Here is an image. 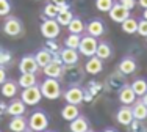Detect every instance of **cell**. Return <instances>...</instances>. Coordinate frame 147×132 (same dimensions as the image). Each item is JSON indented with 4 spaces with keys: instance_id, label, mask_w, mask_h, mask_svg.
I'll list each match as a JSON object with an SVG mask.
<instances>
[{
    "instance_id": "obj_1",
    "label": "cell",
    "mask_w": 147,
    "mask_h": 132,
    "mask_svg": "<svg viewBox=\"0 0 147 132\" xmlns=\"http://www.w3.org/2000/svg\"><path fill=\"white\" fill-rule=\"evenodd\" d=\"M39 88H41V93H42V98H45V99L55 101L63 96V86L59 83V79L45 77L39 83Z\"/></svg>"
},
{
    "instance_id": "obj_2",
    "label": "cell",
    "mask_w": 147,
    "mask_h": 132,
    "mask_svg": "<svg viewBox=\"0 0 147 132\" xmlns=\"http://www.w3.org/2000/svg\"><path fill=\"white\" fill-rule=\"evenodd\" d=\"M2 32L5 33L6 36L19 38L20 35H24V32H25L24 22L17 16L8 14V16H5V20H3V24H2Z\"/></svg>"
},
{
    "instance_id": "obj_3",
    "label": "cell",
    "mask_w": 147,
    "mask_h": 132,
    "mask_svg": "<svg viewBox=\"0 0 147 132\" xmlns=\"http://www.w3.org/2000/svg\"><path fill=\"white\" fill-rule=\"evenodd\" d=\"M49 123L50 118L45 113V110L42 109H36L34 112H31V115L28 116V127L36 132H44L49 129Z\"/></svg>"
},
{
    "instance_id": "obj_4",
    "label": "cell",
    "mask_w": 147,
    "mask_h": 132,
    "mask_svg": "<svg viewBox=\"0 0 147 132\" xmlns=\"http://www.w3.org/2000/svg\"><path fill=\"white\" fill-rule=\"evenodd\" d=\"M39 32L45 39H57L59 32H61V25L58 24L57 19L42 17V22L39 25Z\"/></svg>"
},
{
    "instance_id": "obj_5",
    "label": "cell",
    "mask_w": 147,
    "mask_h": 132,
    "mask_svg": "<svg viewBox=\"0 0 147 132\" xmlns=\"http://www.w3.org/2000/svg\"><path fill=\"white\" fill-rule=\"evenodd\" d=\"M97 44H99V38L91 36V35H88V33L82 35V39H80V44H78L80 55H83V57H86V58L96 55Z\"/></svg>"
},
{
    "instance_id": "obj_6",
    "label": "cell",
    "mask_w": 147,
    "mask_h": 132,
    "mask_svg": "<svg viewBox=\"0 0 147 132\" xmlns=\"http://www.w3.org/2000/svg\"><path fill=\"white\" fill-rule=\"evenodd\" d=\"M20 99L24 101L27 107H33V105H38L42 99V93H41V88L39 85H33V86H28V88H22L20 91Z\"/></svg>"
},
{
    "instance_id": "obj_7",
    "label": "cell",
    "mask_w": 147,
    "mask_h": 132,
    "mask_svg": "<svg viewBox=\"0 0 147 132\" xmlns=\"http://www.w3.org/2000/svg\"><path fill=\"white\" fill-rule=\"evenodd\" d=\"M63 99L67 104L80 105L85 101V90L80 85H69L66 90H63Z\"/></svg>"
},
{
    "instance_id": "obj_8",
    "label": "cell",
    "mask_w": 147,
    "mask_h": 132,
    "mask_svg": "<svg viewBox=\"0 0 147 132\" xmlns=\"http://www.w3.org/2000/svg\"><path fill=\"white\" fill-rule=\"evenodd\" d=\"M83 71H85V69L80 68L78 63L69 65V66H66L64 71H63V77L69 82V85H78V82L83 79Z\"/></svg>"
},
{
    "instance_id": "obj_9",
    "label": "cell",
    "mask_w": 147,
    "mask_h": 132,
    "mask_svg": "<svg viewBox=\"0 0 147 132\" xmlns=\"http://www.w3.org/2000/svg\"><path fill=\"white\" fill-rule=\"evenodd\" d=\"M85 32L88 35H91V36L100 38L105 35V32H107V25H105V22L100 17H92V19H89L88 22H86Z\"/></svg>"
},
{
    "instance_id": "obj_10",
    "label": "cell",
    "mask_w": 147,
    "mask_h": 132,
    "mask_svg": "<svg viewBox=\"0 0 147 132\" xmlns=\"http://www.w3.org/2000/svg\"><path fill=\"white\" fill-rule=\"evenodd\" d=\"M117 71H121L122 74H125V76L133 74V72L138 71V60H136L135 57H131V55H125V57L119 61Z\"/></svg>"
},
{
    "instance_id": "obj_11",
    "label": "cell",
    "mask_w": 147,
    "mask_h": 132,
    "mask_svg": "<svg viewBox=\"0 0 147 132\" xmlns=\"http://www.w3.org/2000/svg\"><path fill=\"white\" fill-rule=\"evenodd\" d=\"M130 13H131V11H128V10H127V8H124V6H122L119 2H116L113 6H111L110 11H108V14H110V19L113 20V22L122 24L128 16H131Z\"/></svg>"
},
{
    "instance_id": "obj_12",
    "label": "cell",
    "mask_w": 147,
    "mask_h": 132,
    "mask_svg": "<svg viewBox=\"0 0 147 132\" xmlns=\"http://www.w3.org/2000/svg\"><path fill=\"white\" fill-rule=\"evenodd\" d=\"M116 121L119 124H122V126H130L131 121L135 120V116H133V112H131V105H122L116 110Z\"/></svg>"
},
{
    "instance_id": "obj_13",
    "label": "cell",
    "mask_w": 147,
    "mask_h": 132,
    "mask_svg": "<svg viewBox=\"0 0 147 132\" xmlns=\"http://www.w3.org/2000/svg\"><path fill=\"white\" fill-rule=\"evenodd\" d=\"M39 65L36 61V57L33 54H27L19 61V71L20 72H38Z\"/></svg>"
},
{
    "instance_id": "obj_14",
    "label": "cell",
    "mask_w": 147,
    "mask_h": 132,
    "mask_svg": "<svg viewBox=\"0 0 147 132\" xmlns=\"http://www.w3.org/2000/svg\"><path fill=\"white\" fill-rule=\"evenodd\" d=\"M103 71V60L99 58L97 55H92V57H88L85 63V72H88L91 76H97Z\"/></svg>"
},
{
    "instance_id": "obj_15",
    "label": "cell",
    "mask_w": 147,
    "mask_h": 132,
    "mask_svg": "<svg viewBox=\"0 0 147 132\" xmlns=\"http://www.w3.org/2000/svg\"><path fill=\"white\" fill-rule=\"evenodd\" d=\"M117 99H119V102H121L122 105H131V104L138 99V96L135 95V91L131 90V86L125 83V85L117 91Z\"/></svg>"
},
{
    "instance_id": "obj_16",
    "label": "cell",
    "mask_w": 147,
    "mask_h": 132,
    "mask_svg": "<svg viewBox=\"0 0 147 132\" xmlns=\"http://www.w3.org/2000/svg\"><path fill=\"white\" fill-rule=\"evenodd\" d=\"M17 91H19V83H17V80H14V79H6V80L0 85V93H2L3 98L11 99L17 95Z\"/></svg>"
},
{
    "instance_id": "obj_17",
    "label": "cell",
    "mask_w": 147,
    "mask_h": 132,
    "mask_svg": "<svg viewBox=\"0 0 147 132\" xmlns=\"http://www.w3.org/2000/svg\"><path fill=\"white\" fill-rule=\"evenodd\" d=\"M63 71H64V65L57 63V61H50L47 66L42 68V74L45 77H53V79H61Z\"/></svg>"
},
{
    "instance_id": "obj_18",
    "label": "cell",
    "mask_w": 147,
    "mask_h": 132,
    "mask_svg": "<svg viewBox=\"0 0 147 132\" xmlns=\"http://www.w3.org/2000/svg\"><path fill=\"white\" fill-rule=\"evenodd\" d=\"M27 112V105L24 104L22 99H13L9 101V104L6 105V113L11 116H19V115H25Z\"/></svg>"
},
{
    "instance_id": "obj_19",
    "label": "cell",
    "mask_w": 147,
    "mask_h": 132,
    "mask_svg": "<svg viewBox=\"0 0 147 132\" xmlns=\"http://www.w3.org/2000/svg\"><path fill=\"white\" fill-rule=\"evenodd\" d=\"M59 55H61V60L64 66L69 65H77L80 60V52L77 49H69V47H64L63 50H59Z\"/></svg>"
},
{
    "instance_id": "obj_20",
    "label": "cell",
    "mask_w": 147,
    "mask_h": 132,
    "mask_svg": "<svg viewBox=\"0 0 147 132\" xmlns=\"http://www.w3.org/2000/svg\"><path fill=\"white\" fill-rule=\"evenodd\" d=\"M107 85L111 91H119L122 86L125 85V74H122L121 71H116L108 77L107 80Z\"/></svg>"
},
{
    "instance_id": "obj_21",
    "label": "cell",
    "mask_w": 147,
    "mask_h": 132,
    "mask_svg": "<svg viewBox=\"0 0 147 132\" xmlns=\"http://www.w3.org/2000/svg\"><path fill=\"white\" fill-rule=\"evenodd\" d=\"M89 126H91L89 120L80 113L75 120H72L69 123V131L71 132H86V131H89Z\"/></svg>"
},
{
    "instance_id": "obj_22",
    "label": "cell",
    "mask_w": 147,
    "mask_h": 132,
    "mask_svg": "<svg viewBox=\"0 0 147 132\" xmlns=\"http://www.w3.org/2000/svg\"><path fill=\"white\" fill-rule=\"evenodd\" d=\"M8 127L11 132H24L28 129V120L25 118V115L11 116V121L8 123Z\"/></svg>"
},
{
    "instance_id": "obj_23",
    "label": "cell",
    "mask_w": 147,
    "mask_h": 132,
    "mask_svg": "<svg viewBox=\"0 0 147 132\" xmlns=\"http://www.w3.org/2000/svg\"><path fill=\"white\" fill-rule=\"evenodd\" d=\"M131 112H133L135 120H138V121H146L147 120V105L141 101V98L136 99L135 102L131 104Z\"/></svg>"
},
{
    "instance_id": "obj_24",
    "label": "cell",
    "mask_w": 147,
    "mask_h": 132,
    "mask_svg": "<svg viewBox=\"0 0 147 132\" xmlns=\"http://www.w3.org/2000/svg\"><path fill=\"white\" fill-rule=\"evenodd\" d=\"M78 115H80L78 105H75V104H67V102L63 105V109H61V118H63L64 121L71 123V121L75 120Z\"/></svg>"
},
{
    "instance_id": "obj_25",
    "label": "cell",
    "mask_w": 147,
    "mask_h": 132,
    "mask_svg": "<svg viewBox=\"0 0 147 132\" xmlns=\"http://www.w3.org/2000/svg\"><path fill=\"white\" fill-rule=\"evenodd\" d=\"M96 55L102 60H108V58L113 57V46H111L108 41H99L97 44V50H96Z\"/></svg>"
},
{
    "instance_id": "obj_26",
    "label": "cell",
    "mask_w": 147,
    "mask_h": 132,
    "mask_svg": "<svg viewBox=\"0 0 147 132\" xmlns=\"http://www.w3.org/2000/svg\"><path fill=\"white\" fill-rule=\"evenodd\" d=\"M17 83H19L20 88H28V86L36 85L38 83L36 72H20L19 79H17Z\"/></svg>"
},
{
    "instance_id": "obj_27",
    "label": "cell",
    "mask_w": 147,
    "mask_h": 132,
    "mask_svg": "<svg viewBox=\"0 0 147 132\" xmlns=\"http://www.w3.org/2000/svg\"><path fill=\"white\" fill-rule=\"evenodd\" d=\"M130 86H131L133 91H135V95L138 96V98H141V96H144L146 91H147V79L139 76V77L133 79Z\"/></svg>"
},
{
    "instance_id": "obj_28",
    "label": "cell",
    "mask_w": 147,
    "mask_h": 132,
    "mask_svg": "<svg viewBox=\"0 0 147 132\" xmlns=\"http://www.w3.org/2000/svg\"><path fill=\"white\" fill-rule=\"evenodd\" d=\"M34 57H36V61H38V65H39L41 69H42L44 66H47L52 60H53V54H52L49 49H45V47L38 50L36 54H34Z\"/></svg>"
},
{
    "instance_id": "obj_29",
    "label": "cell",
    "mask_w": 147,
    "mask_h": 132,
    "mask_svg": "<svg viewBox=\"0 0 147 132\" xmlns=\"http://www.w3.org/2000/svg\"><path fill=\"white\" fill-rule=\"evenodd\" d=\"M85 29H86V24L83 22L82 17H78V16H74L72 20L67 25L69 33H77V35H83L85 33Z\"/></svg>"
},
{
    "instance_id": "obj_30",
    "label": "cell",
    "mask_w": 147,
    "mask_h": 132,
    "mask_svg": "<svg viewBox=\"0 0 147 132\" xmlns=\"http://www.w3.org/2000/svg\"><path fill=\"white\" fill-rule=\"evenodd\" d=\"M121 29H122V32L127 33V35H135L138 32V20H136L135 17L128 16L127 19L121 24Z\"/></svg>"
},
{
    "instance_id": "obj_31",
    "label": "cell",
    "mask_w": 147,
    "mask_h": 132,
    "mask_svg": "<svg viewBox=\"0 0 147 132\" xmlns=\"http://www.w3.org/2000/svg\"><path fill=\"white\" fill-rule=\"evenodd\" d=\"M59 10H58V5L55 2H49L44 5L42 8V17H49V19H57Z\"/></svg>"
},
{
    "instance_id": "obj_32",
    "label": "cell",
    "mask_w": 147,
    "mask_h": 132,
    "mask_svg": "<svg viewBox=\"0 0 147 132\" xmlns=\"http://www.w3.org/2000/svg\"><path fill=\"white\" fill-rule=\"evenodd\" d=\"M72 17H74V13L71 11V8L59 10V13H58V16H57V20H58V24L61 27H67L69 22L72 20Z\"/></svg>"
},
{
    "instance_id": "obj_33",
    "label": "cell",
    "mask_w": 147,
    "mask_h": 132,
    "mask_svg": "<svg viewBox=\"0 0 147 132\" xmlns=\"http://www.w3.org/2000/svg\"><path fill=\"white\" fill-rule=\"evenodd\" d=\"M80 39H82V35L69 33L67 36L64 38V47H69V49H77V50H78Z\"/></svg>"
},
{
    "instance_id": "obj_34",
    "label": "cell",
    "mask_w": 147,
    "mask_h": 132,
    "mask_svg": "<svg viewBox=\"0 0 147 132\" xmlns=\"http://www.w3.org/2000/svg\"><path fill=\"white\" fill-rule=\"evenodd\" d=\"M114 3H116V0H96V8L102 13H108Z\"/></svg>"
},
{
    "instance_id": "obj_35",
    "label": "cell",
    "mask_w": 147,
    "mask_h": 132,
    "mask_svg": "<svg viewBox=\"0 0 147 132\" xmlns=\"http://www.w3.org/2000/svg\"><path fill=\"white\" fill-rule=\"evenodd\" d=\"M11 60H13V55H11V52L9 50H6L5 47H0V66H8L9 63H11Z\"/></svg>"
},
{
    "instance_id": "obj_36",
    "label": "cell",
    "mask_w": 147,
    "mask_h": 132,
    "mask_svg": "<svg viewBox=\"0 0 147 132\" xmlns=\"http://www.w3.org/2000/svg\"><path fill=\"white\" fill-rule=\"evenodd\" d=\"M11 10H13L11 0H0V16L2 17L8 16L11 13Z\"/></svg>"
},
{
    "instance_id": "obj_37",
    "label": "cell",
    "mask_w": 147,
    "mask_h": 132,
    "mask_svg": "<svg viewBox=\"0 0 147 132\" xmlns=\"http://www.w3.org/2000/svg\"><path fill=\"white\" fill-rule=\"evenodd\" d=\"M139 35V36H147V19H144V17H141V19L138 20V32H136Z\"/></svg>"
},
{
    "instance_id": "obj_38",
    "label": "cell",
    "mask_w": 147,
    "mask_h": 132,
    "mask_svg": "<svg viewBox=\"0 0 147 132\" xmlns=\"http://www.w3.org/2000/svg\"><path fill=\"white\" fill-rule=\"evenodd\" d=\"M119 3H121L124 8H127L128 11L135 10V6H136V0H119Z\"/></svg>"
},
{
    "instance_id": "obj_39",
    "label": "cell",
    "mask_w": 147,
    "mask_h": 132,
    "mask_svg": "<svg viewBox=\"0 0 147 132\" xmlns=\"http://www.w3.org/2000/svg\"><path fill=\"white\" fill-rule=\"evenodd\" d=\"M8 79V74H6V69L3 68V66H0V85H2L3 82Z\"/></svg>"
},
{
    "instance_id": "obj_40",
    "label": "cell",
    "mask_w": 147,
    "mask_h": 132,
    "mask_svg": "<svg viewBox=\"0 0 147 132\" xmlns=\"http://www.w3.org/2000/svg\"><path fill=\"white\" fill-rule=\"evenodd\" d=\"M138 5L141 6L142 10H146L147 8V0H138Z\"/></svg>"
},
{
    "instance_id": "obj_41",
    "label": "cell",
    "mask_w": 147,
    "mask_h": 132,
    "mask_svg": "<svg viewBox=\"0 0 147 132\" xmlns=\"http://www.w3.org/2000/svg\"><path fill=\"white\" fill-rule=\"evenodd\" d=\"M102 132H119V131L116 129V127H105Z\"/></svg>"
},
{
    "instance_id": "obj_42",
    "label": "cell",
    "mask_w": 147,
    "mask_h": 132,
    "mask_svg": "<svg viewBox=\"0 0 147 132\" xmlns=\"http://www.w3.org/2000/svg\"><path fill=\"white\" fill-rule=\"evenodd\" d=\"M3 112H6V105L0 102V116H2V113H3Z\"/></svg>"
},
{
    "instance_id": "obj_43",
    "label": "cell",
    "mask_w": 147,
    "mask_h": 132,
    "mask_svg": "<svg viewBox=\"0 0 147 132\" xmlns=\"http://www.w3.org/2000/svg\"><path fill=\"white\" fill-rule=\"evenodd\" d=\"M141 101H142V102H144L146 105H147V91H146V95H144V96H141Z\"/></svg>"
},
{
    "instance_id": "obj_44",
    "label": "cell",
    "mask_w": 147,
    "mask_h": 132,
    "mask_svg": "<svg viewBox=\"0 0 147 132\" xmlns=\"http://www.w3.org/2000/svg\"><path fill=\"white\" fill-rule=\"evenodd\" d=\"M142 17H144V19H147V8L144 10V11H142Z\"/></svg>"
},
{
    "instance_id": "obj_45",
    "label": "cell",
    "mask_w": 147,
    "mask_h": 132,
    "mask_svg": "<svg viewBox=\"0 0 147 132\" xmlns=\"http://www.w3.org/2000/svg\"><path fill=\"white\" fill-rule=\"evenodd\" d=\"M52 2H55V3H63V2H66V0H52Z\"/></svg>"
},
{
    "instance_id": "obj_46",
    "label": "cell",
    "mask_w": 147,
    "mask_h": 132,
    "mask_svg": "<svg viewBox=\"0 0 147 132\" xmlns=\"http://www.w3.org/2000/svg\"><path fill=\"white\" fill-rule=\"evenodd\" d=\"M24 132H36V131H33V129H30V127H28V129H27V131H24Z\"/></svg>"
},
{
    "instance_id": "obj_47",
    "label": "cell",
    "mask_w": 147,
    "mask_h": 132,
    "mask_svg": "<svg viewBox=\"0 0 147 132\" xmlns=\"http://www.w3.org/2000/svg\"><path fill=\"white\" fill-rule=\"evenodd\" d=\"M44 132H55V131H44Z\"/></svg>"
},
{
    "instance_id": "obj_48",
    "label": "cell",
    "mask_w": 147,
    "mask_h": 132,
    "mask_svg": "<svg viewBox=\"0 0 147 132\" xmlns=\"http://www.w3.org/2000/svg\"><path fill=\"white\" fill-rule=\"evenodd\" d=\"M86 132H94V131H91V129H89V131H86Z\"/></svg>"
},
{
    "instance_id": "obj_49",
    "label": "cell",
    "mask_w": 147,
    "mask_h": 132,
    "mask_svg": "<svg viewBox=\"0 0 147 132\" xmlns=\"http://www.w3.org/2000/svg\"><path fill=\"white\" fill-rule=\"evenodd\" d=\"M146 43H147V36H146Z\"/></svg>"
},
{
    "instance_id": "obj_50",
    "label": "cell",
    "mask_w": 147,
    "mask_h": 132,
    "mask_svg": "<svg viewBox=\"0 0 147 132\" xmlns=\"http://www.w3.org/2000/svg\"><path fill=\"white\" fill-rule=\"evenodd\" d=\"M38 2H41V0H38Z\"/></svg>"
},
{
    "instance_id": "obj_51",
    "label": "cell",
    "mask_w": 147,
    "mask_h": 132,
    "mask_svg": "<svg viewBox=\"0 0 147 132\" xmlns=\"http://www.w3.org/2000/svg\"><path fill=\"white\" fill-rule=\"evenodd\" d=\"M0 132H2V131H0Z\"/></svg>"
}]
</instances>
